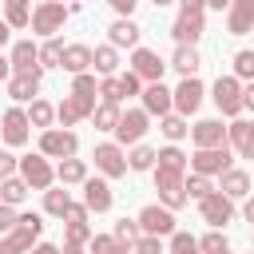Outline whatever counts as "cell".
I'll return each instance as SVG.
<instances>
[{
	"label": "cell",
	"instance_id": "9c48e42d",
	"mask_svg": "<svg viewBox=\"0 0 254 254\" xmlns=\"http://www.w3.org/2000/svg\"><path fill=\"white\" fill-rule=\"evenodd\" d=\"M198 214H202V222H210L214 230H222L234 218V198L222 194V190H210L206 198H198Z\"/></svg>",
	"mask_w": 254,
	"mask_h": 254
},
{
	"label": "cell",
	"instance_id": "ba28073f",
	"mask_svg": "<svg viewBox=\"0 0 254 254\" xmlns=\"http://www.w3.org/2000/svg\"><path fill=\"white\" fill-rule=\"evenodd\" d=\"M64 24H67V8H64L60 0L36 4V12H32V32H36V36H56Z\"/></svg>",
	"mask_w": 254,
	"mask_h": 254
},
{
	"label": "cell",
	"instance_id": "bcb514c9",
	"mask_svg": "<svg viewBox=\"0 0 254 254\" xmlns=\"http://www.w3.org/2000/svg\"><path fill=\"white\" fill-rule=\"evenodd\" d=\"M71 91H75V95H99V83H95V75L79 71V75H75V83H71Z\"/></svg>",
	"mask_w": 254,
	"mask_h": 254
},
{
	"label": "cell",
	"instance_id": "2e32d148",
	"mask_svg": "<svg viewBox=\"0 0 254 254\" xmlns=\"http://www.w3.org/2000/svg\"><path fill=\"white\" fill-rule=\"evenodd\" d=\"M163 60H159V52H151V48H135L131 52V71L143 79V83H155V79H163Z\"/></svg>",
	"mask_w": 254,
	"mask_h": 254
},
{
	"label": "cell",
	"instance_id": "30bf717a",
	"mask_svg": "<svg viewBox=\"0 0 254 254\" xmlns=\"http://www.w3.org/2000/svg\"><path fill=\"white\" fill-rule=\"evenodd\" d=\"M28 127H32V123H28V111H24V107H8L4 119H0V139H4L8 147H24L28 135H32Z\"/></svg>",
	"mask_w": 254,
	"mask_h": 254
},
{
	"label": "cell",
	"instance_id": "e575fe53",
	"mask_svg": "<svg viewBox=\"0 0 254 254\" xmlns=\"http://www.w3.org/2000/svg\"><path fill=\"white\" fill-rule=\"evenodd\" d=\"M67 206H71V194L64 190V183H60L56 190H52V187L44 190V210H48V214H56V218H64V214H67Z\"/></svg>",
	"mask_w": 254,
	"mask_h": 254
},
{
	"label": "cell",
	"instance_id": "44dd1931",
	"mask_svg": "<svg viewBox=\"0 0 254 254\" xmlns=\"http://www.w3.org/2000/svg\"><path fill=\"white\" fill-rule=\"evenodd\" d=\"M226 32H230V36L254 32V0H234V4L226 8Z\"/></svg>",
	"mask_w": 254,
	"mask_h": 254
},
{
	"label": "cell",
	"instance_id": "e7e4bbea",
	"mask_svg": "<svg viewBox=\"0 0 254 254\" xmlns=\"http://www.w3.org/2000/svg\"><path fill=\"white\" fill-rule=\"evenodd\" d=\"M222 254H230V250H222Z\"/></svg>",
	"mask_w": 254,
	"mask_h": 254
},
{
	"label": "cell",
	"instance_id": "816d5d0a",
	"mask_svg": "<svg viewBox=\"0 0 254 254\" xmlns=\"http://www.w3.org/2000/svg\"><path fill=\"white\" fill-rule=\"evenodd\" d=\"M107 4H111V8H115V12H119V16H131V12H135V4H139V0H107Z\"/></svg>",
	"mask_w": 254,
	"mask_h": 254
},
{
	"label": "cell",
	"instance_id": "9a60e30c",
	"mask_svg": "<svg viewBox=\"0 0 254 254\" xmlns=\"http://www.w3.org/2000/svg\"><path fill=\"white\" fill-rule=\"evenodd\" d=\"M12 75H40L44 67H40V48L32 44V40H16V48H12Z\"/></svg>",
	"mask_w": 254,
	"mask_h": 254
},
{
	"label": "cell",
	"instance_id": "6f0895ef",
	"mask_svg": "<svg viewBox=\"0 0 254 254\" xmlns=\"http://www.w3.org/2000/svg\"><path fill=\"white\" fill-rule=\"evenodd\" d=\"M242 218H246V222H254V198H250V194H246V206H242Z\"/></svg>",
	"mask_w": 254,
	"mask_h": 254
},
{
	"label": "cell",
	"instance_id": "d4e9b609",
	"mask_svg": "<svg viewBox=\"0 0 254 254\" xmlns=\"http://www.w3.org/2000/svg\"><path fill=\"white\" fill-rule=\"evenodd\" d=\"M91 64H95V52H91L87 44H67V48H64V60H60V67H64V71L79 75V71H87Z\"/></svg>",
	"mask_w": 254,
	"mask_h": 254
},
{
	"label": "cell",
	"instance_id": "94428289",
	"mask_svg": "<svg viewBox=\"0 0 254 254\" xmlns=\"http://www.w3.org/2000/svg\"><path fill=\"white\" fill-rule=\"evenodd\" d=\"M151 4H155V8H163V4H171V0H151Z\"/></svg>",
	"mask_w": 254,
	"mask_h": 254
},
{
	"label": "cell",
	"instance_id": "52a82bcc",
	"mask_svg": "<svg viewBox=\"0 0 254 254\" xmlns=\"http://www.w3.org/2000/svg\"><path fill=\"white\" fill-rule=\"evenodd\" d=\"M139 226H143V234H155V238H171L179 230L175 210L171 206H159V202H151V206L139 210Z\"/></svg>",
	"mask_w": 254,
	"mask_h": 254
},
{
	"label": "cell",
	"instance_id": "d6a6232c",
	"mask_svg": "<svg viewBox=\"0 0 254 254\" xmlns=\"http://www.w3.org/2000/svg\"><path fill=\"white\" fill-rule=\"evenodd\" d=\"M28 123H32V127H44V131H48V127L56 123V107H52L48 99H40V95H36V99H32V107H28Z\"/></svg>",
	"mask_w": 254,
	"mask_h": 254
},
{
	"label": "cell",
	"instance_id": "277c9868",
	"mask_svg": "<svg viewBox=\"0 0 254 254\" xmlns=\"http://www.w3.org/2000/svg\"><path fill=\"white\" fill-rule=\"evenodd\" d=\"M210 91H214L210 99H214V107H218L222 115H238V111L246 107V103H242V79H238V75H218Z\"/></svg>",
	"mask_w": 254,
	"mask_h": 254
},
{
	"label": "cell",
	"instance_id": "7a4b0ae2",
	"mask_svg": "<svg viewBox=\"0 0 254 254\" xmlns=\"http://www.w3.org/2000/svg\"><path fill=\"white\" fill-rule=\"evenodd\" d=\"M206 0H179V16L171 24L175 44H198V36L206 32Z\"/></svg>",
	"mask_w": 254,
	"mask_h": 254
},
{
	"label": "cell",
	"instance_id": "e0dca14e",
	"mask_svg": "<svg viewBox=\"0 0 254 254\" xmlns=\"http://www.w3.org/2000/svg\"><path fill=\"white\" fill-rule=\"evenodd\" d=\"M202 95H206V87H202L194 75H183V83L175 87V111H179V115H194L198 103H202Z\"/></svg>",
	"mask_w": 254,
	"mask_h": 254
},
{
	"label": "cell",
	"instance_id": "6125c7cd",
	"mask_svg": "<svg viewBox=\"0 0 254 254\" xmlns=\"http://www.w3.org/2000/svg\"><path fill=\"white\" fill-rule=\"evenodd\" d=\"M127 254H139V250H135V246H127Z\"/></svg>",
	"mask_w": 254,
	"mask_h": 254
},
{
	"label": "cell",
	"instance_id": "83f0119b",
	"mask_svg": "<svg viewBox=\"0 0 254 254\" xmlns=\"http://www.w3.org/2000/svg\"><path fill=\"white\" fill-rule=\"evenodd\" d=\"M171 67H175L179 75H194V71L202 67V60H198L194 44H179V48H175V56H171Z\"/></svg>",
	"mask_w": 254,
	"mask_h": 254
},
{
	"label": "cell",
	"instance_id": "5bb4252c",
	"mask_svg": "<svg viewBox=\"0 0 254 254\" xmlns=\"http://www.w3.org/2000/svg\"><path fill=\"white\" fill-rule=\"evenodd\" d=\"M91 111H95V95H64V103L56 107V119H60V127H71V123H79V119H91Z\"/></svg>",
	"mask_w": 254,
	"mask_h": 254
},
{
	"label": "cell",
	"instance_id": "f5cc1de1",
	"mask_svg": "<svg viewBox=\"0 0 254 254\" xmlns=\"http://www.w3.org/2000/svg\"><path fill=\"white\" fill-rule=\"evenodd\" d=\"M242 103H246V107H250V111H254V79H250V83H246V87H242Z\"/></svg>",
	"mask_w": 254,
	"mask_h": 254
},
{
	"label": "cell",
	"instance_id": "ee69618b",
	"mask_svg": "<svg viewBox=\"0 0 254 254\" xmlns=\"http://www.w3.org/2000/svg\"><path fill=\"white\" fill-rule=\"evenodd\" d=\"M171 254H202V250H198V238H194V234L175 230V234H171Z\"/></svg>",
	"mask_w": 254,
	"mask_h": 254
},
{
	"label": "cell",
	"instance_id": "db71d44e",
	"mask_svg": "<svg viewBox=\"0 0 254 254\" xmlns=\"http://www.w3.org/2000/svg\"><path fill=\"white\" fill-rule=\"evenodd\" d=\"M32 254H60V246H52V242H36Z\"/></svg>",
	"mask_w": 254,
	"mask_h": 254
},
{
	"label": "cell",
	"instance_id": "4dcf8cb0",
	"mask_svg": "<svg viewBox=\"0 0 254 254\" xmlns=\"http://www.w3.org/2000/svg\"><path fill=\"white\" fill-rule=\"evenodd\" d=\"M32 0H4V20L12 24V28H28L32 24Z\"/></svg>",
	"mask_w": 254,
	"mask_h": 254
},
{
	"label": "cell",
	"instance_id": "11a10c76",
	"mask_svg": "<svg viewBox=\"0 0 254 254\" xmlns=\"http://www.w3.org/2000/svg\"><path fill=\"white\" fill-rule=\"evenodd\" d=\"M8 75H12V60H8V56H0V83H4Z\"/></svg>",
	"mask_w": 254,
	"mask_h": 254
},
{
	"label": "cell",
	"instance_id": "d590c367",
	"mask_svg": "<svg viewBox=\"0 0 254 254\" xmlns=\"http://www.w3.org/2000/svg\"><path fill=\"white\" fill-rule=\"evenodd\" d=\"M64 40L60 36H48L44 44H40V67H60V60H64Z\"/></svg>",
	"mask_w": 254,
	"mask_h": 254
},
{
	"label": "cell",
	"instance_id": "b9f144b4",
	"mask_svg": "<svg viewBox=\"0 0 254 254\" xmlns=\"http://www.w3.org/2000/svg\"><path fill=\"white\" fill-rule=\"evenodd\" d=\"M99 99H107V103H123V99H127L119 75H103V79H99Z\"/></svg>",
	"mask_w": 254,
	"mask_h": 254
},
{
	"label": "cell",
	"instance_id": "8d00e7d4",
	"mask_svg": "<svg viewBox=\"0 0 254 254\" xmlns=\"http://www.w3.org/2000/svg\"><path fill=\"white\" fill-rule=\"evenodd\" d=\"M99 75H115V67H119V48L115 44H103V48H95V64H91Z\"/></svg>",
	"mask_w": 254,
	"mask_h": 254
},
{
	"label": "cell",
	"instance_id": "680465c9",
	"mask_svg": "<svg viewBox=\"0 0 254 254\" xmlns=\"http://www.w3.org/2000/svg\"><path fill=\"white\" fill-rule=\"evenodd\" d=\"M8 36H12V24H8V20H0V48L8 44Z\"/></svg>",
	"mask_w": 254,
	"mask_h": 254
},
{
	"label": "cell",
	"instance_id": "f907efd6",
	"mask_svg": "<svg viewBox=\"0 0 254 254\" xmlns=\"http://www.w3.org/2000/svg\"><path fill=\"white\" fill-rule=\"evenodd\" d=\"M20 222V214H16V206H8V202H0V234H8L12 226Z\"/></svg>",
	"mask_w": 254,
	"mask_h": 254
},
{
	"label": "cell",
	"instance_id": "8992f818",
	"mask_svg": "<svg viewBox=\"0 0 254 254\" xmlns=\"http://www.w3.org/2000/svg\"><path fill=\"white\" fill-rule=\"evenodd\" d=\"M230 143H218V147H198L194 151V159H190V171H198V175H222V171H230Z\"/></svg>",
	"mask_w": 254,
	"mask_h": 254
},
{
	"label": "cell",
	"instance_id": "03108f58",
	"mask_svg": "<svg viewBox=\"0 0 254 254\" xmlns=\"http://www.w3.org/2000/svg\"><path fill=\"white\" fill-rule=\"evenodd\" d=\"M250 254H254V250H250Z\"/></svg>",
	"mask_w": 254,
	"mask_h": 254
},
{
	"label": "cell",
	"instance_id": "3957f363",
	"mask_svg": "<svg viewBox=\"0 0 254 254\" xmlns=\"http://www.w3.org/2000/svg\"><path fill=\"white\" fill-rule=\"evenodd\" d=\"M40 230H44V218H40L36 210L20 214V222H16L8 234H0V254H32Z\"/></svg>",
	"mask_w": 254,
	"mask_h": 254
},
{
	"label": "cell",
	"instance_id": "603a6c76",
	"mask_svg": "<svg viewBox=\"0 0 254 254\" xmlns=\"http://www.w3.org/2000/svg\"><path fill=\"white\" fill-rule=\"evenodd\" d=\"M190 139H194V147H218V143H230L222 119H198V123L190 127Z\"/></svg>",
	"mask_w": 254,
	"mask_h": 254
},
{
	"label": "cell",
	"instance_id": "003e7915",
	"mask_svg": "<svg viewBox=\"0 0 254 254\" xmlns=\"http://www.w3.org/2000/svg\"><path fill=\"white\" fill-rule=\"evenodd\" d=\"M0 4H4V0H0Z\"/></svg>",
	"mask_w": 254,
	"mask_h": 254
},
{
	"label": "cell",
	"instance_id": "60d3db41",
	"mask_svg": "<svg viewBox=\"0 0 254 254\" xmlns=\"http://www.w3.org/2000/svg\"><path fill=\"white\" fill-rule=\"evenodd\" d=\"M91 254H127V246L115 238V234H91Z\"/></svg>",
	"mask_w": 254,
	"mask_h": 254
},
{
	"label": "cell",
	"instance_id": "f546056e",
	"mask_svg": "<svg viewBox=\"0 0 254 254\" xmlns=\"http://www.w3.org/2000/svg\"><path fill=\"white\" fill-rule=\"evenodd\" d=\"M56 179H60L64 187H71V183H83V179H87V163H83V159H75V155H71V159H60V167H56Z\"/></svg>",
	"mask_w": 254,
	"mask_h": 254
},
{
	"label": "cell",
	"instance_id": "8fae6325",
	"mask_svg": "<svg viewBox=\"0 0 254 254\" xmlns=\"http://www.w3.org/2000/svg\"><path fill=\"white\" fill-rule=\"evenodd\" d=\"M147 123H151V115L143 111V107H131V111H123L119 115V127H115V139L127 147H135V143H143V135H147Z\"/></svg>",
	"mask_w": 254,
	"mask_h": 254
},
{
	"label": "cell",
	"instance_id": "91938a15",
	"mask_svg": "<svg viewBox=\"0 0 254 254\" xmlns=\"http://www.w3.org/2000/svg\"><path fill=\"white\" fill-rule=\"evenodd\" d=\"M206 4H210V8H218V12H222V8H230V4H234V0H206Z\"/></svg>",
	"mask_w": 254,
	"mask_h": 254
},
{
	"label": "cell",
	"instance_id": "836d02e7",
	"mask_svg": "<svg viewBox=\"0 0 254 254\" xmlns=\"http://www.w3.org/2000/svg\"><path fill=\"white\" fill-rule=\"evenodd\" d=\"M155 159H159V151H155V147L135 143V147H131V155H127V167H131V171H155Z\"/></svg>",
	"mask_w": 254,
	"mask_h": 254
},
{
	"label": "cell",
	"instance_id": "ab89813d",
	"mask_svg": "<svg viewBox=\"0 0 254 254\" xmlns=\"http://www.w3.org/2000/svg\"><path fill=\"white\" fill-rule=\"evenodd\" d=\"M115 238H119L123 246H135V242L143 238V226H139V218H119V222H115Z\"/></svg>",
	"mask_w": 254,
	"mask_h": 254
},
{
	"label": "cell",
	"instance_id": "681fc988",
	"mask_svg": "<svg viewBox=\"0 0 254 254\" xmlns=\"http://www.w3.org/2000/svg\"><path fill=\"white\" fill-rule=\"evenodd\" d=\"M135 250H139V254H163V238H155V234H143V238L135 242Z\"/></svg>",
	"mask_w": 254,
	"mask_h": 254
},
{
	"label": "cell",
	"instance_id": "d6986e66",
	"mask_svg": "<svg viewBox=\"0 0 254 254\" xmlns=\"http://www.w3.org/2000/svg\"><path fill=\"white\" fill-rule=\"evenodd\" d=\"M64 242H91V226H87V206H67V214H64Z\"/></svg>",
	"mask_w": 254,
	"mask_h": 254
},
{
	"label": "cell",
	"instance_id": "4fadbf2b",
	"mask_svg": "<svg viewBox=\"0 0 254 254\" xmlns=\"http://www.w3.org/2000/svg\"><path fill=\"white\" fill-rule=\"evenodd\" d=\"M20 179H24L32 190H48L52 179H56V171L48 167V155H24V159H20Z\"/></svg>",
	"mask_w": 254,
	"mask_h": 254
},
{
	"label": "cell",
	"instance_id": "7402d4cb",
	"mask_svg": "<svg viewBox=\"0 0 254 254\" xmlns=\"http://www.w3.org/2000/svg\"><path fill=\"white\" fill-rule=\"evenodd\" d=\"M226 139L242 159H254V119H234L226 127Z\"/></svg>",
	"mask_w": 254,
	"mask_h": 254
},
{
	"label": "cell",
	"instance_id": "be15d7a7",
	"mask_svg": "<svg viewBox=\"0 0 254 254\" xmlns=\"http://www.w3.org/2000/svg\"><path fill=\"white\" fill-rule=\"evenodd\" d=\"M36 4H44V0H36Z\"/></svg>",
	"mask_w": 254,
	"mask_h": 254
},
{
	"label": "cell",
	"instance_id": "484cf974",
	"mask_svg": "<svg viewBox=\"0 0 254 254\" xmlns=\"http://www.w3.org/2000/svg\"><path fill=\"white\" fill-rule=\"evenodd\" d=\"M44 75V71H40ZM40 75H8V95L16 103H32L40 95Z\"/></svg>",
	"mask_w": 254,
	"mask_h": 254
},
{
	"label": "cell",
	"instance_id": "ac0fdd59",
	"mask_svg": "<svg viewBox=\"0 0 254 254\" xmlns=\"http://www.w3.org/2000/svg\"><path fill=\"white\" fill-rule=\"evenodd\" d=\"M143 111L163 119L167 111H175V91H167V87H163V79L147 83V87H143Z\"/></svg>",
	"mask_w": 254,
	"mask_h": 254
},
{
	"label": "cell",
	"instance_id": "4316f807",
	"mask_svg": "<svg viewBox=\"0 0 254 254\" xmlns=\"http://www.w3.org/2000/svg\"><path fill=\"white\" fill-rule=\"evenodd\" d=\"M218 179H222V183H218L222 194H230V198H246V194H250V175H246V171L230 167V171H222Z\"/></svg>",
	"mask_w": 254,
	"mask_h": 254
},
{
	"label": "cell",
	"instance_id": "f6af8a7d",
	"mask_svg": "<svg viewBox=\"0 0 254 254\" xmlns=\"http://www.w3.org/2000/svg\"><path fill=\"white\" fill-rule=\"evenodd\" d=\"M234 75L246 79V83L254 79V48H242V52L234 56Z\"/></svg>",
	"mask_w": 254,
	"mask_h": 254
},
{
	"label": "cell",
	"instance_id": "1f68e13d",
	"mask_svg": "<svg viewBox=\"0 0 254 254\" xmlns=\"http://www.w3.org/2000/svg\"><path fill=\"white\" fill-rule=\"evenodd\" d=\"M28 190H32V187H28L20 175H12V179H4V183H0V202H8V206H20V202L28 198Z\"/></svg>",
	"mask_w": 254,
	"mask_h": 254
},
{
	"label": "cell",
	"instance_id": "7bdbcfd3",
	"mask_svg": "<svg viewBox=\"0 0 254 254\" xmlns=\"http://www.w3.org/2000/svg\"><path fill=\"white\" fill-rule=\"evenodd\" d=\"M198 250H202V254H222V250H230V242H226V234H222V230H214V226H210V234H202V238H198Z\"/></svg>",
	"mask_w": 254,
	"mask_h": 254
},
{
	"label": "cell",
	"instance_id": "5b68a950",
	"mask_svg": "<svg viewBox=\"0 0 254 254\" xmlns=\"http://www.w3.org/2000/svg\"><path fill=\"white\" fill-rule=\"evenodd\" d=\"M75 151H79V139L67 127H48L40 135V155H48V159H71Z\"/></svg>",
	"mask_w": 254,
	"mask_h": 254
},
{
	"label": "cell",
	"instance_id": "f1b7e54d",
	"mask_svg": "<svg viewBox=\"0 0 254 254\" xmlns=\"http://www.w3.org/2000/svg\"><path fill=\"white\" fill-rule=\"evenodd\" d=\"M119 115H123L119 103H107V99H103V103H95L91 123H95V131H115V127H119Z\"/></svg>",
	"mask_w": 254,
	"mask_h": 254
},
{
	"label": "cell",
	"instance_id": "c3c4849f",
	"mask_svg": "<svg viewBox=\"0 0 254 254\" xmlns=\"http://www.w3.org/2000/svg\"><path fill=\"white\" fill-rule=\"evenodd\" d=\"M119 83H123V95H143V79H139L135 71H123Z\"/></svg>",
	"mask_w": 254,
	"mask_h": 254
},
{
	"label": "cell",
	"instance_id": "7c38bea8",
	"mask_svg": "<svg viewBox=\"0 0 254 254\" xmlns=\"http://www.w3.org/2000/svg\"><path fill=\"white\" fill-rule=\"evenodd\" d=\"M95 171L103 179H123L127 175V155L119 143H99L95 147Z\"/></svg>",
	"mask_w": 254,
	"mask_h": 254
},
{
	"label": "cell",
	"instance_id": "9f6ffc18",
	"mask_svg": "<svg viewBox=\"0 0 254 254\" xmlns=\"http://www.w3.org/2000/svg\"><path fill=\"white\" fill-rule=\"evenodd\" d=\"M60 254H83V242H64V250Z\"/></svg>",
	"mask_w": 254,
	"mask_h": 254
},
{
	"label": "cell",
	"instance_id": "f35d334b",
	"mask_svg": "<svg viewBox=\"0 0 254 254\" xmlns=\"http://www.w3.org/2000/svg\"><path fill=\"white\" fill-rule=\"evenodd\" d=\"M210 190H218V187L210 183V175H198V171L187 175V198H206Z\"/></svg>",
	"mask_w": 254,
	"mask_h": 254
},
{
	"label": "cell",
	"instance_id": "6da1fadb",
	"mask_svg": "<svg viewBox=\"0 0 254 254\" xmlns=\"http://www.w3.org/2000/svg\"><path fill=\"white\" fill-rule=\"evenodd\" d=\"M187 167H190V159L179 147H163L155 159V190H159V202L171 210H179L187 202Z\"/></svg>",
	"mask_w": 254,
	"mask_h": 254
},
{
	"label": "cell",
	"instance_id": "cb8c5ba5",
	"mask_svg": "<svg viewBox=\"0 0 254 254\" xmlns=\"http://www.w3.org/2000/svg\"><path fill=\"white\" fill-rule=\"evenodd\" d=\"M139 24L131 20V16H119L111 28H107V44H115V48H139Z\"/></svg>",
	"mask_w": 254,
	"mask_h": 254
},
{
	"label": "cell",
	"instance_id": "7dc6e473",
	"mask_svg": "<svg viewBox=\"0 0 254 254\" xmlns=\"http://www.w3.org/2000/svg\"><path fill=\"white\" fill-rule=\"evenodd\" d=\"M16 171H20V159H16L12 151H0V183H4V179H12Z\"/></svg>",
	"mask_w": 254,
	"mask_h": 254
},
{
	"label": "cell",
	"instance_id": "74e56055",
	"mask_svg": "<svg viewBox=\"0 0 254 254\" xmlns=\"http://www.w3.org/2000/svg\"><path fill=\"white\" fill-rule=\"evenodd\" d=\"M159 131H163L171 143H179V139H183L190 127H187V115H179V111H167V115H163V123H159Z\"/></svg>",
	"mask_w": 254,
	"mask_h": 254
},
{
	"label": "cell",
	"instance_id": "ffe728a7",
	"mask_svg": "<svg viewBox=\"0 0 254 254\" xmlns=\"http://www.w3.org/2000/svg\"><path fill=\"white\" fill-rule=\"evenodd\" d=\"M111 202H115V194H111L107 179H83V206L87 210L103 214V210H111Z\"/></svg>",
	"mask_w": 254,
	"mask_h": 254
}]
</instances>
